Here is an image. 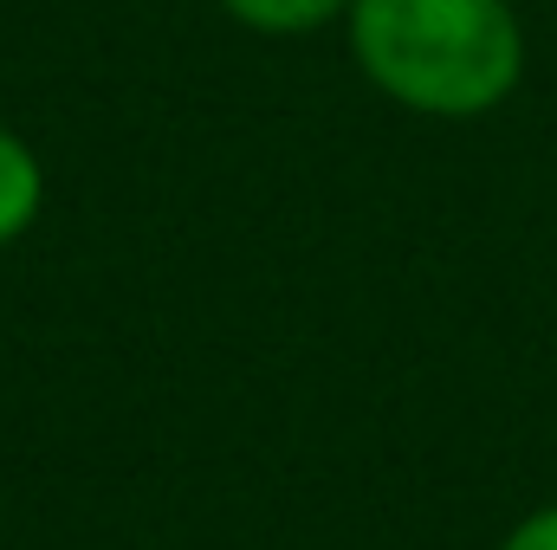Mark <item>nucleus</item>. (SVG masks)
I'll return each mask as SVG.
<instances>
[{"instance_id": "nucleus-1", "label": "nucleus", "mask_w": 557, "mask_h": 550, "mask_svg": "<svg viewBox=\"0 0 557 550\" xmlns=\"http://www.w3.org/2000/svg\"><path fill=\"white\" fill-rule=\"evenodd\" d=\"M363 78L421 117H486L525 78V26L506 0H350Z\"/></svg>"}, {"instance_id": "nucleus-2", "label": "nucleus", "mask_w": 557, "mask_h": 550, "mask_svg": "<svg viewBox=\"0 0 557 550\" xmlns=\"http://www.w3.org/2000/svg\"><path fill=\"white\" fill-rule=\"evenodd\" d=\"M46 208V168L33 155V142L0 130V247H13Z\"/></svg>"}, {"instance_id": "nucleus-3", "label": "nucleus", "mask_w": 557, "mask_h": 550, "mask_svg": "<svg viewBox=\"0 0 557 550\" xmlns=\"http://www.w3.org/2000/svg\"><path fill=\"white\" fill-rule=\"evenodd\" d=\"M221 7L253 33H311V26L350 13V0H221Z\"/></svg>"}, {"instance_id": "nucleus-4", "label": "nucleus", "mask_w": 557, "mask_h": 550, "mask_svg": "<svg viewBox=\"0 0 557 550\" xmlns=\"http://www.w3.org/2000/svg\"><path fill=\"white\" fill-rule=\"evenodd\" d=\"M499 550H557V505L532 512V518H519V525L506 532V545H499Z\"/></svg>"}]
</instances>
